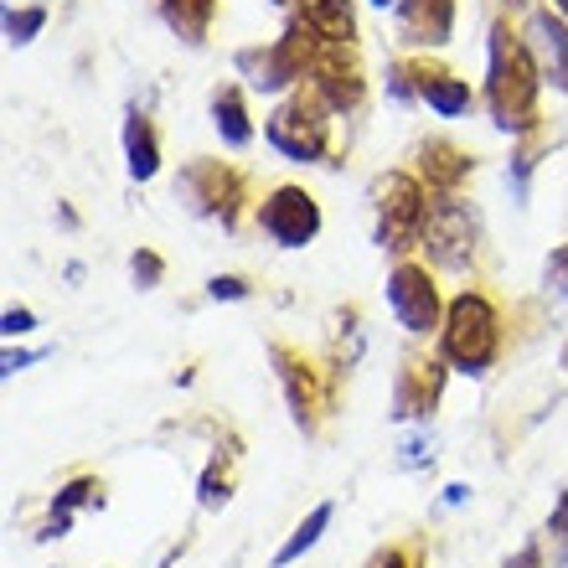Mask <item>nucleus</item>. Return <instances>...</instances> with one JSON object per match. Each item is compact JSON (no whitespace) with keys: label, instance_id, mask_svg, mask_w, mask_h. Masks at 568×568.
Masks as SVG:
<instances>
[{"label":"nucleus","instance_id":"1","mask_svg":"<svg viewBox=\"0 0 568 568\" xmlns=\"http://www.w3.org/2000/svg\"><path fill=\"white\" fill-rule=\"evenodd\" d=\"M538 83L542 68L532 58V47L511 37L507 21L491 27V68H486V104L501 130H527L538 114Z\"/></svg>","mask_w":568,"mask_h":568},{"label":"nucleus","instance_id":"2","mask_svg":"<svg viewBox=\"0 0 568 568\" xmlns=\"http://www.w3.org/2000/svg\"><path fill=\"white\" fill-rule=\"evenodd\" d=\"M445 357L460 367V373L480 377L486 367L496 362V346H501V321H496V305L486 295H476V290H465V295H455V305H449L445 315Z\"/></svg>","mask_w":568,"mask_h":568},{"label":"nucleus","instance_id":"3","mask_svg":"<svg viewBox=\"0 0 568 568\" xmlns=\"http://www.w3.org/2000/svg\"><path fill=\"white\" fill-rule=\"evenodd\" d=\"M373 202H377V243H383V248H414V243L424 239L429 202H424V186L408 176V171L377 176Z\"/></svg>","mask_w":568,"mask_h":568},{"label":"nucleus","instance_id":"4","mask_svg":"<svg viewBox=\"0 0 568 568\" xmlns=\"http://www.w3.org/2000/svg\"><path fill=\"white\" fill-rule=\"evenodd\" d=\"M476 239H480V223L465 202H455V196L429 202L424 239H419L424 254H429V264H439V270H465V264L476 258Z\"/></svg>","mask_w":568,"mask_h":568},{"label":"nucleus","instance_id":"5","mask_svg":"<svg viewBox=\"0 0 568 568\" xmlns=\"http://www.w3.org/2000/svg\"><path fill=\"white\" fill-rule=\"evenodd\" d=\"M270 145L280 150V155H290V161H300V165L321 161V155H326V99H305V93H295L290 104L274 109Z\"/></svg>","mask_w":568,"mask_h":568},{"label":"nucleus","instance_id":"6","mask_svg":"<svg viewBox=\"0 0 568 568\" xmlns=\"http://www.w3.org/2000/svg\"><path fill=\"white\" fill-rule=\"evenodd\" d=\"M176 192L192 202V212L202 217H217L223 227L239 223V202H243V176L239 171H227L223 161H192L181 171Z\"/></svg>","mask_w":568,"mask_h":568},{"label":"nucleus","instance_id":"7","mask_svg":"<svg viewBox=\"0 0 568 568\" xmlns=\"http://www.w3.org/2000/svg\"><path fill=\"white\" fill-rule=\"evenodd\" d=\"M311 42L315 37L305 27H290L280 42H270L264 52H239V68L248 73V83H254L258 93H274V89H284V83L305 78V68L315 62Z\"/></svg>","mask_w":568,"mask_h":568},{"label":"nucleus","instance_id":"8","mask_svg":"<svg viewBox=\"0 0 568 568\" xmlns=\"http://www.w3.org/2000/svg\"><path fill=\"white\" fill-rule=\"evenodd\" d=\"M258 227H264L280 248H305V243L321 233V207H315V196L305 192V186H280V192L264 196Z\"/></svg>","mask_w":568,"mask_h":568},{"label":"nucleus","instance_id":"9","mask_svg":"<svg viewBox=\"0 0 568 568\" xmlns=\"http://www.w3.org/2000/svg\"><path fill=\"white\" fill-rule=\"evenodd\" d=\"M388 305L398 315V326L414 331V336L439 326V295L429 284V270H419V264H398L388 274Z\"/></svg>","mask_w":568,"mask_h":568},{"label":"nucleus","instance_id":"10","mask_svg":"<svg viewBox=\"0 0 568 568\" xmlns=\"http://www.w3.org/2000/svg\"><path fill=\"white\" fill-rule=\"evenodd\" d=\"M311 73H315V93H321L326 109H336V114L357 109L362 93H367V78H362L357 58H352L346 47H326V52H315Z\"/></svg>","mask_w":568,"mask_h":568},{"label":"nucleus","instance_id":"11","mask_svg":"<svg viewBox=\"0 0 568 568\" xmlns=\"http://www.w3.org/2000/svg\"><path fill=\"white\" fill-rule=\"evenodd\" d=\"M455 31V0H398V37L408 47H445Z\"/></svg>","mask_w":568,"mask_h":568},{"label":"nucleus","instance_id":"12","mask_svg":"<svg viewBox=\"0 0 568 568\" xmlns=\"http://www.w3.org/2000/svg\"><path fill=\"white\" fill-rule=\"evenodd\" d=\"M439 393H445V367L429 357H408L404 373H398V398L393 404H398L404 419H429Z\"/></svg>","mask_w":568,"mask_h":568},{"label":"nucleus","instance_id":"13","mask_svg":"<svg viewBox=\"0 0 568 568\" xmlns=\"http://www.w3.org/2000/svg\"><path fill=\"white\" fill-rule=\"evenodd\" d=\"M300 6V27L311 31L321 47H352L357 37V16L346 0H295Z\"/></svg>","mask_w":568,"mask_h":568},{"label":"nucleus","instance_id":"14","mask_svg":"<svg viewBox=\"0 0 568 568\" xmlns=\"http://www.w3.org/2000/svg\"><path fill=\"white\" fill-rule=\"evenodd\" d=\"M527 47H532V58H538L542 78H554L558 89H568V27L564 21H554L548 11H532V21H527Z\"/></svg>","mask_w":568,"mask_h":568},{"label":"nucleus","instance_id":"15","mask_svg":"<svg viewBox=\"0 0 568 568\" xmlns=\"http://www.w3.org/2000/svg\"><path fill=\"white\" fill-rule=\"evenodd\" d=\"M470 165L476 161H470L460 145H449V140H424L419 145V171L434 192H455V186L470 176Z\"/></svg>","mask_w":568,"mask_h":568},{"label":"nucleus","instance_id":"16","mask_svg":"<svg viewBox=\"0 0 568 568\" xmlns=\"http://www.w3.org/2000/svg\"><path fill=\"white\" fill-rule=\"evenodd\" d=\"M270 357H274V373H280L284 383V398H290V408H295V424L300 429H311V408H315V383H311V367L290 352V346L274 342L270 346Z\"/></svg>","mask_w":568,"mask_h":568},{"label":"nucleus","instance_id":"17","mask_svg":"<svg viewBox=\"0 0 568 568\" xmlns=\"http://www.w3.org/2000/svg\"><path fill=\"white\" fill-rule=\"evenodd\" d=\"M408 73H414V89H419V99L434 109V114L455 120V114H465V109H470V89H465L460 78L439 73V68H408Z\"/></svg>","mask_w":568,"mask_h":568},{"label":"nucleus","instance_id":"18","mask_svg":"<svg viewBox=\"0 0 568 568\" xmlns=\"http://www.w3.org/2000/svg\"><path fill=\"white\" fill-rule=\"evenodd\" d=\"M124 161H130V176L135 181H150L161 171V145H155V130H150L145 114L124 120Z\"/></svg>","mask_w":568,"mask_h":568},{"label":"nucleus","instance_id":"19","mask_svg":"<svg viewBox=\"0 0 568 568\" xmlns=\"http://www.w3.org/2000/svg\"><path fill=\"white\" fill-rule=\"evenodd\" d=\"M212 11H217V0H161V16H165V27L176 31L181 42H202L212 27Z\"/></svg>","mask_w":568,"mask_h":568},{"label":"nucleus","instance_id":"20","mask_svg":"<svg viewBox=\"0 0 568 568\" xmlns=\"http://www.w3.org/2000/svg\"><path fill=\"white\" fill-rule=\"evenodd\" d=\"M212 124H217V135H223L233 150H243L248 140H254V124H248V114H243V93L239 89L212 93Z\"/></svg>","mask_w":568,"mask_h":568},{"label":"nucleus","instance_id":"21","mask_svg":"<svg viewBox=\"0 0 568 568\" xmlns=\"http://www.w3.org/2000/svg\"><path fill=\"white\" fill-rule=\"evenodd\" d=\"M331 517H336V507H331V501H321V507L311 511V517H305V523L295 527V538L284 542L280 554H274V568H284V564H295L300 554H305V548H315V542H321V532H326L331 527Z\"/></svg>","mask_w":568,"mask_h":568},{"label":"nucleus","instance_id":"22","mask_svg":"<svg viewBox=\"0 0 568 568\" xmlns=\"http://www.w3.org/2000/svg\"><path fill=\"white\" fill-rule=\"evenodd\" d=\"M42 27H47V11H42V6H27V11H6V42H11V47H27Z\"/></svg>","mask_w":568,"mask_h":568},{"label":"nucleus","instance_id":"23","mask_svg":"<svg viewBox=\"0 0 568 568\" xmlns=\"http://www.w3.org/2000/svg\"><path fill=\"white\" fill-rule=\"evenodd\" d=\"M83 501H93V507H104V496H99V480H73L68 491L58 496V517H73V507H83Z\"/></svg>","mask_w":568,"mask_h":568},{"label":"nucleus","instance_id":"24","mask_svg":"<svg viewBox=\"0 0 568 568\" xmlns=\"http://www.w3.org/2000/svg\"><path fill=\"white\" fill-rule=\"evenodd\" d=\"M227 496H233V491H227V470H223V455H217V460L207 465V476H202V507L217 511Z\"/></svg>","mask_w":568,"mask_h":568},{"label":"nucleus","instance_id":"25","mask_svg":"<svg viewBox=\"0 0 568 568\" xmlns=\"http://www.w3.org/2000/svg\"><path fill=\"white\" fill-rule=\"evenodd\" d=\"M130 274H135L140 290H150V284H161V258L150 254V248H140V254L130 258Z\"/></svg>","mask_w":568,"mask_h":568},{"label":"nucleus","instance_id":"26","mask_svg":"<svg viewBox=\"0 0 568 568\" xmlns=\"http://www.w3.org/2000/svg\"><path fill=\"white\" fill-rule=\"evenodd\" d=\"M207 295L212 300H243V295H248V284H243L239 274H217V280L207 284Z\"/></svg>","mask_w":568,"mask_h":568},{"label":"nucleus","instance_id":"27","mask_svg":"<svg viewBox=\"0 0 568 568\" xmlns=\"http://www.w3.org/2000/svg\"><path fill=\"white\" fill-rule=\"evenodd\" d=\"M31 326H37V315L31 311H6L0 315V331H6V336H27Z\"/></svg>","mask_w":568,"mask_h":568},{"label":"nucleus","instance_id":"28","mask_svg":"<svg viewBox=\"0 0 568 568\" xmlns=\"http://www.w3.org/2000/svg\"><path fill=\"white\" fill-rule=\"evenodd\" d=\"M548 280H554L558 290H564V295H568V243H564V248H558L554 258H548Z\"/></svg>","mask_w":568,"mask_h":568},{"label":"nucleus","instance_id":"29","mask_svg":"<svg viewBox=\"0 0 568 568\" xmlns=\"http://www.w3.org/2000/svg\"><path fill=\"white\" fill-rule=\"evenodd\" d=\"M367 568H419V564H414V554H404V548H388V554H377Z\"/></svg>","mask_w":568,"mask_h":568},{"label":"nucleus","instance_id":"30","mask_svg":"<svg viewBox=\"0 0 568 568\" xmlns=\"http://www.w3.org/2000/svg\"><path fill=\"white\" fill-rule=\"evenodd\" d=\"M554 532L564 538V548H568V486H564V496H558V507H554Z\"/></svg>","mask_w":568,"mask_h":568},{"label":"nucleus","instance_id":"31","mask_svg":"<svg viewBox=\"0 0 568 568\" xmlns=\"http://www.w3.org/2000/svg\"><path fill=\"white\" fill-rule=\"evenodd\" d=\"M31 362H37V352H6L0 367H6V377H11V373H21V367H31Z\"/></svg>","mask_w":568,"mask_h":568},{"label":"nucleus","instance_id":"32","mask_svg":"<svg viewBox=\"0 0 568 568\" xmlns=\"http://www.w3.org/2000/svg\"><path fill=\"white\" fill-rule=\"evenodd\" d=\"M507 568H542V554H538V548H532V542H527V548H523V554H517V558H511Z\"/></svg>","mask_w":568,"mask_h":568},{"label":"nucleus","instance_id":"33","mask_svg":"<svg viewBox=\"0 0 568 568\" xmlns=\"http://www.w3.org/2000/svg\"><path fill=\"white\" fill-rule=\"evenodd\" d=\"M558 11H564V16H568V0H558Z\"/></svg>","mask_w":568,"mask_h":568},{"label":"nucleus","instance_id":"34","mask_svg":"<svg viewBox=\"0 0 568 568\" xmlns=\"http://www.w3.org/2000/svg\"><path fill=\"white\" fill-rule=\"evenodd\" d=\"M373 6H388V0H373Z\"/></svg>","mask_w":568,"mask_h":568},{"label":"nucleus","instance_id":"35","mask_svg":"<svg viewBox=\"0 0 568 568\" xmlns=\"http://www.w3.org/2000/svg\"><path fill=\"white\" fill-rule=\"evenodd\" d=\"M564 367H568V352H564Z\"/></svg>","mask_w":568,"mask_h":568},{"label":"nucleus","instance_id":"36","mask_svg":"<svg viewBox=\"0 0 568 568\" xmlns=\"http://www.w3.org/2000/svg\"><path fill=\"white\" fill-rule=\"evenodd\" d=\"M274 6H284V0H274Z\"/></svg>","mask_w":568,"mask_h":568}]
</instances>
